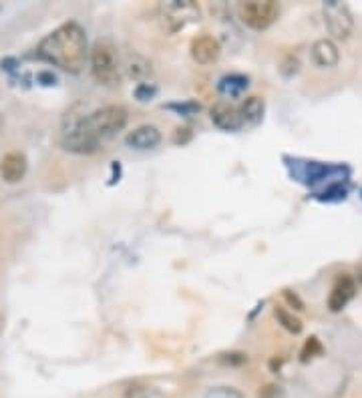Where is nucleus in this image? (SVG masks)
<instances>
[{
	"label": "nucleus",
	"mask_w": 362,
	"mask_h": 398,
	"mask_svg": "<svg viewBox=\"0 0 362 398\" xmlns=\"http://www.w3.org/2000/svg\"><path fill=\"white\" fill-rule=\"evenodd\" d=\"M161 17L168 30L177 32L188 24L199 21V6L193 0H169L161 4Z\"/></svg>",
	"instance_id": "6"
},
{
	"label": "nucleus",
	"mask_w": 362,
	"mask_h": 398,
	"mask_svg": "<svg viewBox=\"0 0 362 398\" xmlns=\"http://www.w3.org/2000/svg\"><path fill=\"white\" fill-rule=\"evenodd\" d=\"M322 352H324V348H322L320 340H318L316 336H310V338L306 340L302 352H300V360H302V362H308V360H312L316 356H320Z\"/></svg>",
	"instance_id": "18"
},
{
	"label": "nucleus",
	"mask_w": 362,
	"mask_h": 398,
	"mask_svg": "<svg viewBox=\"0 0 362 398\" xmlns=\"http://www.w3.org/2000/svg\"><path fill=\"white\" fill-rule=\"evenodd\" d=\"M28 171V161L23 153L10 151L0 159V177L6 183H19Z\"/></svg>",
	"instance_id": "10"
},
{
	"label": "nucleus",
	"mask_w": 362,
	"mask_h": 398,
	"mask_svg": "<svg viewBox=\"0 0 362 398\" xmlns=\"http://www.w3.org/2000/svg\"><path fill=\"white\" fill-rule=\"evenodd\" d=\"M2 69H6V70H12L14 67H17V61L14 59H2Z\"/></svg>",
	"instance_id": "27"
},
{
	"label": "nucleus",
	"mask_w": 362,
	"mask_h": 398,
	"mask_svg": "<svg viewBox=\"0 0 362 398\" xmlns=\"http://www.w3.org/2000/svg\"><path fill=\"white\" fill-rule=\"evenodd\" d=\"M190 54L197 65H210L216 63L221 54V45L212 34H199L190 45Z\"/></svg>",
	"instance_id": "7"
},
{
	"label": "nucleus",
	"mask_w": 362,
	"mask_h": 398,
	"mask_svg": "<svg viewBox=\"0 0 362 398\" xmlns=\"http://www.w3.org/2000/svg\"><path fill=\"white\" fill-rule=\"evenodd\" d=\"M39 57L67 72H81L89 59L85 28L77 23L61 24L41 41Z\"/></svg>",
	"instance_id": "2"
},
{
	"label": "nucleus",
	"mask_w": 362,
	"mask_h": 398,
	"mask_svg": "<svg viewBox=\"0 0 362 398\" xmlns=\"http://www.w3.org/2000/svg\"><path fill=\"white\" fill-rule=\"evenodd\" d=\"M356 294V281L352 276H340L336 283L332 286V292L328 296V308L330 312H340L344 306L348 304Z\"/></svg>",
	"instance_id": "11"
},
{
	"label": "nucleus",
	"mask_w": 362,
	"mask_h": 398,
	"mask_svg": "<svg viewBox=\"0 0 362 398\" xmlns=\"http://www.w3.org/2000/svg\"><path fill=\"white\" fill-rule=\"evenodd\" d=\"M300 70V61L294 57V54H288L284 61H282V65H280V72L286 77V79H290V77H294L296 72Z\"/></svg>",
	"instance_id": "20"
},
{
	"label": "nucleus",
	"mask_w": 362,
	"mask_h": 398,
	"mask_svg": "<svg viewBox=\"0 0 362 398\" xmlns=\"http://www.w3.org/2000/svg\"><path fill=\"white\" fill-rule=\"evenodd\" d=\"M203 398H243V395L234 386H212L203 392Z\"/></svg>",
	"instance_id": "17"
},
{
	"label": "nucleus",
	"mask_w": 362,
	"mask_h": 398,
	"mask_svg": "<svg viewBox=\"0 0 362 398\" xmlns=\"http://www.w3.org/2000/svg\"><path fill=\"white\" fill-rule=\"evenodd\" d=\"M127 70L133 79H147L151 74V67L149 63L141 59V57H129V63H127Z\"/></svg>",
	"instance_id": "16"
},
{
	"label": "nucleus",
	"mask_w": 362,
	"mask_h": 398,
	"mask_svg": "<svg viewBox=\"0 0 362 398\" xmlns=\"http://www.w3.org/2000/svg\"><path fill=\"white\" fill-rule=\"evenodd\" d=\"M238 14L248 28L262 32L278 21L280 6L274 0H248V2H240Z\"/></svg>",
	"instance_id": "4"
},
{
	"label": "nucleus",
	"mask_w": 362,
	"mask_h": 398,
	"mask_svg": "<svg viewBox=\"0 0 362 398\" xmlns=\"http://www.w3.org/2000/svg\"><path fill=\"white\" fill-rule=\"evenodd\" d=\"M210 117L214 121L217 129L221 131H238L243 127V119L238 107L230 105V103H217L212 107Z\"/></svg>",
	"instance_id": "8"
},
{
	"label": "nucleus",
	"mask_w": 362,
	"mask_h": 398,
	"mask_svg": "<svg viewBox=\"0 0 362 398\" xmlns=\"http://www.w3.org/2000/svg\"><path fill=\"white\" fill-rule=\"evenodd\" d=\"M151 390L143 384H129L123 392V398H149Z\"/></svg>",
	"instance_id": "21"
},
{
	"label": "nucleus",
	"mask_w": 362,
	"mask_h": 398,
	"mask_svg": "<svg viewBox=\"0 0 362 398\" xmlns=\"http://www.w3.org/2000/svg\"><path fill=\"white\" fill-rule=\"evenodd\" d=\"M127 121L129 113L121 105H107L87 115L67 113L61 131V145L77 155H91L99 151L103 143L117 137V133L127 127Z\"/></svg>",
	"instance_id": "1"
},
{
	"label": "nucleus",
	"mask_w": 362,
	"mask_h": 398,
	"mask_svg": "<svg viewBox=\"0 0 362 398\" xmlns=\"http://www.w3.org/2000/svg\"><path fill=\"white\" fill-rule=\"evenodd\" d=\"M264 111H265V103L262 97H258V94L248 97L240 107L243 125H258V123L264 119Z\"/></svg>",
	"instance_id": "13"
},
{
	"label": "nucleus",
	"mask_w": 362,
	"mask_h": 398,
	"mask_svg": "<svg viewBox=\"0 0 362 398\" xmlns=\"http://www.w3.org/2000/svg\"><path fill=\"white\" fill-rule=\"evenodd\" d=\"M248 77L243 74H225L217 83V91L223 97H240L248 89Z\"/></svg>",
	"instance_id": "14"
},
{
	"label": "nucleus",
	"mask_w": 362,
	"mask_h": 398,
	"mask_svg": "<svg viewBox=\"0 0 362 398\" xmlns=\"http://www.w3.org/2000/svg\"><path fill=\"white\" fill-rule=\"evenodd\" d=\"M37 79H39V83H43V85H54L57 83V77L52 74V72H48V70H43V72H39L37 74Z\"/></svg>",
	"instance_id": "26"
},
{
	"label": "nucleus",
	"mask_w": 362,
	"mask_h": 398,
	"mask_svg": "<svg viewBox=\"0 0 362 398\" xmlns=\"http://www.w3.org/2000/svg\"><path fill=\"white\" fill-rule=\"evenodd\" d=\"M312 61L320 69H332L340 61V50L332 39H320L312 45Z\"/></svg>",
	"instance_id": "12"
},
{
	"label": "nucleus",
	"mask_w": 362,
	"mask_h": 398,
	"mask_svg": "<svg viewBox=\"0 0 362 398\" xmlns=\"http://www.w3.org/2000/svg\"><path fill=\"white\" fill-rule=\"evenodd\" d=\"M322 17H324V24H326L328 32L338 41H344L352 34L354 19H352L350 8L344 2H338V0L324 2L322 4Z\"/></svg>",
	"instance_id": "5"
},
{
	"label": "nucleus",
	"mask_w": 362,
	"mask_h": 398,
	"mask_svg": "<svg viewBox=\"0 0 362 398\" xmlns=\"http://www.w3.org/2000/svg\"><path fill=\"white\" fill-rule=\"evenodd\" d=\"M219 360L225 364H243L248 358H245V354H240V352H230V354H221Z\"/></svg>",
	"instance_id": "24"
},
{
	"label": "nucleus",
	"mask_w": 362,
	"mask_h": 398,
	"mask_svg": "<svg viewBox=\"0 0 362 398\" xmlns=\"http://www.w3.org/2000/svg\"><path fill=\"white\" fill-rule=\"evenodd\" d=\"M274 318L278 320V324L284 330H288L290 334H300L302 332V322L286 308H274Z\"/></svg>",
	"instance_id": "15"
},
{
	"label": "nucleus",
	"mask_w": 362,
	"mask_h": 398,
	"mask_svg": "<svg viewBox=\"0 0 362 398\" xmlns=\"http://www.w3.org/2000/svg\"><path fill=\"white\" fill-rule=\"evenodd\" d=\"M258 398H286V390L278 382H268L258 390Z\"/></svg>",
	"instance_id": "19"
},
{
	"label": "nucleus",
	"mask_w": 362,
	"mask_h": 398,
	"mask_svg": "<svg viewBox=\"0 0 362 398\" xmlns=\"http://www.w3.org/2000/svg\"><path fill=\"white\" fill-rule=\"evenodd\" d=\"M284 298L290 306H294V310H304V302L298 298V294H294L292 290H284Z\"/></svg>",
	"instance_id": "25"
},
{
	"label": "nucleus",
	"mask_w": 362,
	"mask_h": 398,
	"mask_svg": "<svg viewBox=\"0 0 362 398\" xmlns=\"http://www.w3.org/2000/svg\"><path fill=\"white\" fill-rule=\"evenodd\" d=\"M155 94H157V89L151 87L149 83H141V85L135 89V97H137L139 101H151V97H155Z\"/></svg>",
	"instance_id": "23"
},
{
	"label": "nucleus",
	"mask_w": 362,
	"mask_h": 398,
	"mask_svg": "<svg viewBox=\"0 0 362 398\" xmlns=\"http://www.w3.org/2000/svg\"><path fill=\"white\" fill-rule=\"evenodd\" d=\"M89 63H91V74L99 85L103 87H109V89H115L121 85V57L117 47L103 39V41H97L95 45L89 50Z\"/></svg>",
	"instance_id": "3"
},
{
	"label": "nucleus",
	"mask_w": 362,
	"mask_h": 398,
	"mask_svg": "<svg viewBox=\"0 0 362 398\" xmlns=\"http://www.w3.org/2000/svg\"><path fill=\"white\" fill-rule=\"evenodd\" d=\"M168 109H171V111H177L179 115H195L201 107H199V103H181V105L171 103V105H168Z\"/></svg>",
	"instance_id": "22"
},
{
	"label": "nucleus",
	"mask_w": 362,
	"mask_h": 398,
	"mask_svg": "<svg viewBox=\"0 0 362 398\" xmlns=\"http://www.w3.org/2000/svg\"><path fill=\"white\" fill-rule=\"evenodd\" d=\"M127 147L137 149V151H149L155 149L161 143V131L155 125H139L135 127L127 137H125Z\"/></svg>",
	"instance_id": "9"
}]
</instances>
